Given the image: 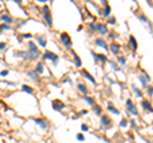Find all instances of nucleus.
<instances>
[{"label": "nucleus", "instance_id": "nucleus-1", "mask_svg": "<svg viewBox=\"0 0 153 143\" xmlns=\"http://www.w3.org/2000/svg\"><path fill=\"white\" fill-rule=\"evenodd\" d=\"M28 45H29L28 51H20V53L17 54V56H20V58L27 59V60H33V59H36L37 56H40V51L37 50V47L33 42H29Z\"/></svg>", "mask_w": 153, "mask_h": 143}, {"label": "nucleus", "instance_id": "nucleus-2", "mask_svg": "<svg viewBox=\"0 0 153 143\" xmlns=\"http://www.w3.org/2000/svg\"><path fill=\"white\" fill-rule=\"evenodd\" d=\"M126 111H128V114H131L134 116H138V114H139L138 110H137V106L134 105L130 98L126 100Z\"/></svg>", "mask_w": 153, "mask_h": 143}, {"label": "nucleus", "instance_id": "nucleus-3", "mask_svg": "<svg viewBox=\"0 0 153 143\" xmlns=\"http://www.w3.org/2000/svg\"><path fill=\"white\" fill-rule=\"evenodd\" d=\"M42 13H44V18L46 21V23H47V26H52V17H51V12L49 9V7L47 5H45L44 7V9H42Z\"/></svg>", "mask_w": 153, "mask_h": 143}, {"label": "nucleus", "instance_id": "nucleus-4", "mask_svg": "<svg viewBox=\"0 0 153 143\" xmlns=\"http://www.w3.org/2000/svg\"><path fill=\"white\" fill-rule=\"evenodd\" d=\"M60 40L63 42V45L65 46L68 50L71 49V40H70V36L68 33H61L60 34Z\"/></svg>", "mask_w": 153, "mask_h": 143}, {"label": "nucleus", "instance_id": "nucleus-5", "mask_svg": "<svg viewBox=\"0 0 153 143\" xmlns=\"http://www.w3.org/2000/svg\"><path fill=\"white\" fill-rule=\"evenodd\" d=\"M138 79L140 81V83H142V86H143V87H148V83H149V82H151V77L149 76H148L147 74V73H142V74H139L138 76Z\"/></svg>", "mask_w": 153, "mask_h": 143}, {"label": "nucleus", "instance_id": "nucleus-6", "mask_svg": "<svg viewBox=\"0 0 153 143\" xmlns=\"http://www.w3.org/2000/svg\"><path fill=\"white\" fill-rule=\"evenodd\" d=\"M44 59L52 60V62H54L55 64H56V63H58V60H59L58 55H56V54H54V53H51V51H46V53L44 54Z\"/></svg>", "mask_w": 153, "mask_h": 143}, {"label": "nucleus", "instance_id": "nucleus-7", "mask_svg": "<svg viewBox=\"0 0 153 143\" xmlns=\"http://www.w3.org/2000/svg\"><path fill=\"white\" fill-rule=\"evenodd\" d=\"M101 127L102 128H110L111 127V120H110V118L107 115H103L101 118Z\"/></svg>", "mask_w": 153, "mask_h": 143}, {"label": "nucleus", "instance_id": "nucleus-8", "mask_svg": "<svg viewBox=\"0 0 153 143\" xmlns=\"http://www.w3.org/2000/svg\"><path fill=\"white\" fill-rule=\"evenodd\" d=\"M52 107H54V110L60 111L65 107V103H63L61 101H59V100H55V101H52Z\"/></svg>", "mask_w": 153, "mask_h": 143}, {"label": "nucleus", "instance_id": "nucleus-9", "mask_svg": "<svg viewBox=\"0 0 153 143\" xmlns=\"http://www.w3.org/2000/svg\"><path fill=\"white\" fill-rule=\"evenodd\" d=\"M96 31H97V32H100L101 34H106V33H109L107 26H105V24H101V23L96 26Z\"/></svg>", "mask_w": 153, "mask_h": 143}, {"label": "nucleus", "instance_id": "nucleus-10", "mask_svg": "<svg viewBox=\"0 0 153 143\" xmlns=\"http://www.w3.org/2000/svg\"><path fill=\"white\" fill-rule=\"evenodd\" d=\"M33 121H35L36 124H38L42 129H47L49 127V124H47V121H46L45 119H33Z\"/></svg>", "mask_w": 153, "mask_h": 143}, {"label": "nucleus", "instance_id": "nucleus-11", "mask_svg": "<svg viewBox=\"0 0 153 143\" xmlns=\"http://www.w3.org/2000/svg\"><path fill=\"white\" fill-rule=\"evenodd\" d=\"M95 44H96L97 46H101L102 49H105V50H107V49H109V46H107V42H106V41L103 40V38H97Z\"/></svg>", "mask_w": 153, "mask_h": 143}, {"label": "nucleus", "instance_id": "nucleus-12", "mask_svg": "<svg viewBox=\"0 0 153 143\" xmlns=\"http://www.w3.org/2000/svg\"><path fill=\"white\" fill-rule=\"evenodd\" d=\"M142 106H143L144 110H147V111H149V112H153V107H152V105H151V102L147 101V100L142 101Z\"/></svg>", "mask_w": 153, "mask_h": 143}, {"label": "nucleus", "instance_id": "nucleus-13", "mask_svg": "<svg viewBox=\"0 0 153 143\" xmlns=\"http://www.w3.org/2000/svg\"><path fill=\"white\" fill-rule=\"evenodd\" d=\"M129 45L131 46V49H133L134 51L138 49V42H137V40H135L134 36H130L129 37Z\"/></svg>", "mask_w": 153, "mask_h": 143}, {"label": "nucleus", "instance_id": "nucleus-14", "mask_svg": "<svg viewBox=\"0 0 153 143\" xmlns=\"http://www.w3.org/2000/svg\"><path fill=\"white\" fill-rule=\"evenodd\" d=\"M110 50H111V53L114 55H117L119 51H120V46H119L117 44H115V42H112V44L110 45Z\"/></svg>", "mask_w": 153, "mask_h": 143}, {"label": "nucleus", "instance_id": "nucleus-15", "mask_svg": "<svg viewBox=\"0 0 153 143\" xmlns=\"http://www.w3.org/2000/svg\"><path fill=\"white\" fill-rule=\"evenodd\" d=\"M82 74H83V77L84 78H87V79L91 82V83H93V84H96V81H95V78H93L91 74H89V73L87 72V70H82Z\"/></svg>", "mask_w": 153, "mask_h": 143}, {"label": "nucleus", "instance_id": "nucleus-16", "mask_svg": "<svg viewBox=\"0 0 153 143\" xmlns=\"http://www.w3.org/2000/svg\"><path fill=\"white\" fill-rule=\"evenodd\" d=\"M1 21L5 24H10L12 22H13V19H12V17L10 15H8V14H4V15H1Z\"/></svg>", "mask_w": 153, "mask_h": 143}, {"label": "nucleus", "instance_id": "nucleus-17", "mask_svg": "<svg viewBox=\"0 0 153 143\" xmlns=\"http://www.w3.org/2000/svg\"><path fill=\"white\" fill-rule=\"evenodd\" d=\"M37 41H38V44H40V46H42V47H45L46 44H47V41H46V37H45V36L37 37Z\"/></svg>", "mask_w": 153, "mask_h": 143}, {"label": "nucleus", "instance_id": "nucleus-18", "mask_svg": "<svg viewBox=\"0 0 153 143\" xmlns=\"http://www.w3.org/2000/svg\"><path fill=\"white\" fill-rule=\"evenodd\" d=\"M107 109H109V111L114 112V114H119V110L112 105V102H107Z\"/></svg>", "mask_w": 153, "mask_h": 143}, {"label": "nucleus", "instance_id": "nucleus-19", "mask_svg": "<svg viewBox=\"0 0 153 143\" xmlns=\"http://www.w3.org/2000/svg\"><path fill=\"white\" fill-rule=\"evenodd\" d=\"M73 58H74V64H75L76 67H80V65H82V62H80V58H79L78 55L73 53Z\"/></svg>", "mask_w": 153, "mask_h": 143}, {"label": "nucleus", "instance_id": "nucleus-20", "mask_svg": "<svg viewBox=\"0 0 153 143\" xmlns=\"http://www.w3.org/2000/svg\"><path fill=\"white\" fill-rule=\"evenodd\" d=\"M36 72L38 74H41L42 72H44V64L42 63H37V67H36Z\"/></svg>", "mask_w": 153, "mask_h": 143}, {"label": "nucleus", "instance_id": "nucleus-21", "mask_svg": "<svg viewBox=\"0 0 153 143\" xmlns=\"http://www.w3.org/2000/svg\"><path fill=\"white\" fill-rule=\"evenodd\" d=\"M131 88H133V91H134V92H135V95H137V96L138 97H142L143 96V93H142V91H140V89H138L137 87H135V86L133 84V86H131Z\"/></svg>", "mask_w": 153, "mask_h": 143}, {"label": "nucleus", "instance_id": "nucleus-22", "mask_svg": "<svg viewBox=\"0 0 153 143\" xmlns=\"http://www.w3.org/2000/svg\"><path fill=\"white\" fill-rule=\"evenodd\" d=\"M28 76L31 77L32 79L38 81V73H37V72H29V73H28Z\"/></svg>", "mask_w": 153, "mask_h": 143}, {"label": "nucleus", "instance_id": "nucleus-23", "mask_svg": "<svg viewBox=\"0 0 153 143\" xmlns=\"http://www.w3.org/2000/svg\"><path fill=\"white\" fill-rule=\"evenodd\" d=\"M9 29H10V27L8 24H5V23L0 26V32H1V31H9Z\"/></svg>", "mask_w": 153, "mask_h": 143}, {"label": "nucleus", "instance_id": "nucleus-24", "mask_svg": "<svg viewBox=\"0 0 153 143\" xmlns=\"http://www.w3.org/2000/svg\"><path fill=\"white\" fill-rule=\"evenodd\" d=\"M22 88H23V91H26L27 93H33V89H32L31 87H29V86H26V84H24Z\"/></svg>", "mask_w": 153, "mask_h": 143}, {"label": "nucleus", "instance_id": "nucleus-25", "mask_svg": "<svg viewBox=\"0 0 153 143\" xmlns=\"http://www.w3.org/2000/svg\"><path fill=\"white\" fill-rule=\"evenodd\" d=\"M84 100L89 103V105H95V100H93L92 97H88V96H84Z\"/></svg>", "mask_w": 153, "mask_h": 143}, {"label": "nucleus", "instance_id": "nucleus-26", "mask_svg": "<svg viewBox=\"0 0 153 143\" xmlns=\"http://www.w3.org/2000/svg\"><path fill=\"white\" fill-rule=\"evenodd\" d=\"M119 63H120L121 64V65H125V64H126V59H125V56H119Z\"/></svg>", "mask_w": 153, "mask_h": 143}, {"label": "nucleus", "instance_id": "nucleus-27", "mask_svg": "<svg viewBox=\"0 0 153 143\" xmlns=\"http://www.w3.org/2000/svg\"><path fill=\"white\" fill-rule=\"evenodd\" d=\"M110 65H111L116 72H120V68H119V65H117V64L115 63V62H110Z\"/></svg>", "mask_w": 153, "mask_h": 143}, {"label": "nucleus", "instance_id": "nucleus-28", "mask_svg": "<svg viewBox=\"0 0 153 143\" xmlns=\"http://www.w3.org/2000/svg\"><path fill=\"white\" fill-rule=\"evenodd\" d=\"M110 12H111V8H110L109 5H106L105 7V10H103V15H106V17L110 15Z\"/></svg>", "mask_w": 153, "mask_h": 143}, {"label": "nucleus", "instance_id": "nucleus-29", "mask_svg": "<svg viewBox=\"0 0 153 143\" xmlns=\"http://www.w3.org/2000/svg\"><path fill=\"white\" fill-rule=\"evenodd\" d=\"M78 89L82 91L83 93H87V87L86 86H83V84H78Z\"/></svg>", "mask_w": 153, "mask_h": 143}, {"label": "nucleus", "instance_id": "nucleus-30", "mask_svg": "<svg viewBox=\"0 0 153 143\" xmlns=\"http://www.w3.org/2000/svg\"><path fill=\"white\" fill-rule=\"evenodd\" d=\"M95 111H96V114L97 115H101V111H102V109H101V106H98V105H95Z\"/></svg>", "mask_w": 153, "mask_h": 143}, {"label": "nucleus", "instance_id": "nucleus-31", "mask_svg": "<svg viewBox=\"0 0 153 143\" xmlns=\"http://www.w3.org/2000/svg\"><path fill=\"white\" fill-rule=\"evenodd\" d=\"M120 127H121V128H126V127H128V121H126L125 119H122V120L120 121Z\"/></svg>", "mask_w": 153, "mask_h": 143}, {"label": "nucleus", "instance_id": "nucleus-32", "mask_svg": "<svg viewBox=\"0 0 153 143\" xmlns=\"http://www.w3.org/2000/svg\"><path fill=\"white\" fill-rule=\"evenodd\" d=\"M100 60H101V62H107V56H105V55H98V62H100Z\"/></svg>", "mask_w": 153, "mask_h": 143}, {"label": "nucleus", "instance_id": "nucleus-33", "mask_svg": "<svg viewBox=\"0 0 153 143\" xmlns=\"http://www.w3.org/2000/svg\"><path fill=\"white\" fill-rule=\"evenodd\" d=\"M147 92H148L149 96H153V87H152V86H148V87H147Z\"/></svg>", "mask_w": 153, "mask_h": 143}, {"label": "nucleus", "instance_id": "nucleus-34", "mask_svg": "<svg viewBox=\"0 0 153 143\" xmlns=\"http://www.w3.org/2000/svg\"><path fill=\"white\" fill-rule=\"evenodd\" d=\"M76 139L80 141V142H83L84 141V137L82 136V134H76Z\"/></svg>", "mask_w": 153, "mask_h": 143}, {"label": "nucleus", "instance_id": "nucleus-35", "mask_svg": "<svg viewBox=\"0 0 153 143\" xmlns=\"http://www.w3.org/2000/svg\"><path fill=\"white\" fill-rule=\"evenodd\" d=\"M88 129H89V128L87 127L86 124H83V125H82V131H83V132H88Z\"/></svg>", "mask_w": 153, "mask_h": 143}, {"label": "nucleus", "instance_id": "nucleus-36", "mask_svg": "<svg viewBox=\"0 0 153 143\" xmlns=\"http://www.w3.org/2000/svg\"><path fill=\"white\" fill-rule=\"evenodd\" d=\"M109 23L110 24H115V18H114V17H111V18L109 19Z\"/></svg>", "mask_w": 153, "mask_h": 143}, {"label": "nucleus", "instance_id": "nucleus-37", "mask_svg": "<svg viewBox=\"0 0 153 143\" xmlns=\"http://www.w3.org/2000/svg\"><path fill=\"white\" fill-rule=\"evenodd\" d=\"M8 73H9V72H8V70H3L1 73H0V76H3V77H5V76H8Z\"/></svg>", "mask_w": 153, "mask_h": 143}, {"label": "nucleus", "instance_id": "nucleus-38", "mask_svg": "<svg viewBox=\"0 0 153 143\" xmlns=\"http://www.w3.org/2000/svg\"><path fill=\"white\" fill-rule=\"evenodd\" d=\"M5 46H7V44H5V42H1V44H0V50L5 49Z\"/></svg>", "mask_w": 153, "mask_h": 143}, {"label": "nucleus", "instance_id": "nucleus-39", "mask_svg": "<svg viewBox=\"0 0 153 143\" xmlns=\"http://www.w3.org/2000/svg\"><path fill=\"white\" fill-rule=\"evenodd\" d=\"M130 124H131V127H133V128H137V124H135V121H134V120H131V121H130Z\"/></svg>", "mask_w": 153, "mask_h": 143}, {"label": "nucleus", "instance_id": "nucleus-40", "mask_svg": "<svg viewBox=\"0 0 153 143\" xmlns=\"http://www.w3.org/2000/svg\"><path fill=\"white\" fill-rule=\"evenodd\" d=\"M23 37L24 38H29V37H31V34H23Z\"/></svg>", "mask_w": 153, "mask_h": 143}, {"label": "nucleus", "instance_id": "nucleus-41", "mask_svg": "<svg viewBox=\"0 0 153 143\" xmlns=\"http://www.w3.org/2000/svg\"><path fill=\"white\" fill-rule=\"evenodd\" d=\"M119 143H121V142H119Z\"/></svg>", "mask_w": 153, "mask_h": 143}]
</instances>
